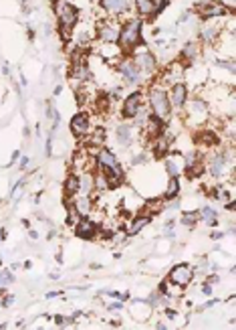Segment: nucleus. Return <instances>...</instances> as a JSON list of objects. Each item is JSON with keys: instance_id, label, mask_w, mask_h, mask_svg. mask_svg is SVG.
Returning <instances> with one entry per match:
<instances>
[{"instance_id": "nucleus-1", "label": "nucleus", "mask_w": 236, "mask_h": 330, "mask_svg": "<svg viewBox=\"0 0 236 330\" xmlns=\"http://www.w3.org/2000/svg\"><path fill=\"white\" fill-rule=\"evenodd\" d=\"M142 33H143V18L134 14L121 20L119 27V37H117V45L123 51V55H129L140 43H142Z\"/></svg>"}, {"instance_id": "nucleus-2", "label": "nucleus", "mask_w": 236, "mask_h": 330, "mask_svg": "<svg viewBox=\"0 0 236 330\" xmlns=\"http://www.w3.org/2000/svg\"><path fill=\"white\" fill-rule=\"evenodd\" d=\"M147 101H149V114L160 120V122H170L172 120V106L168 99V89L162 87L160 83H151V87L147 89Z\"/></svg>"}, {"instance_id": "nucleus-3", "label": "nucleus", "mask_w": 236, "mask_h": 330, "mask_svg": "<svg viewBox=\"0 0 236 330\" xmlns=\"http://www.w3.org/2000/svg\"><path fill=\"white\" fill-rule=\"evenodd\" d=\"M55 14H57L61 35L65 39H69L73 35V29L77 27V22L81 20V12L69 0H55Z\"/></svg>"}, {"instance_id": "nucleus-4", "label": "nucleus", "mask_w": 236, "mask_h": 330, "mask_svg": "<svg viewBox=\"0 0 236 330\" xmlns=\"http://www.w3.org/2000/svg\"><path fill=\"white\" fill-rule=\"evenodd\" d=\"M115 67H117V73H119L123 85H142L145 81V77H147V75L136 65V61L131 59L129 55L127 57L123 55Z\"/></svg>"}, {"instance_id": "nucleus-5", "label": "nucleus", "mask_w": 236, "mask_h": 330, "mask_svg": "<svg viewBox=\"0 0 236 330\" xmlns=\"http://www.w3.org/2000/svg\"><path fill=\"white\" fill-rule=\"evenodd\" d=\"M103 16L123 20V16H134V0H97Z\"/></svg>"}, {"instance_id": "nucleus-6", "label": "nucleus", "mask_w": 236, "mask_h": 330, "mask_svg": "<svg viewBox=\"0 0 236 330\" xmlns=\"http://www.w3.org/2000/svg\"><path fill=\"white\" fill-rule=\"evenodd\" d=\"M129 57L136 61V65L145 73V75H151L157 71V57L151 53V51L145 47V45H138L134 51L129 53Z\"/></svg>"}, {"instance_id": "nucleus-7", "label": "nucleus", "mask_w": 236, "mask_h": 330, "mask_svg": "<svg viewBox=\"0 0 236 330\" xmlns=\"http://www.w3.org/2000/svg\"><path fill=\"white\" fill-rule=\"evenodd\" d=\"M119 27H121V20L119 18H101L95 27V37L99 43H117L119 37Z\"/></svg>"}, {"instance_id": "nucleus-8", "label": "nucleus", "mask_w": 236, "mask_h": 330, "mask_svg": "<svg viewBox=\"0 0 236 330\" xmlns=\"http://www.w3.org/2000/svg\"><path fill=\"white\" fill-rule=\"evenodd\" d=\"M145 106V93L142 89L131 91L129 95L123 97V104H121V118L123 120H134Z\"/></svg>"}, {"instance_id": "nucleus-9", "label": "nucleus", "mask_w": 236, "mask_h": 330, "mask_svg": "<svg viewBox=\"0 0 236 330\" xmlns=\"http://www.w3.org/2000/svg\"><path fill=\"white\" fill-rule=\"evenodd\" d=\"M194 280V267L190 264H178L170 269L168 273V282L176 288H186Z\"/></svg>"}, {"instance_id": "nucleus-10", "label": "nucleus", "mask_w": 236, "mask_h": 330, "mask_svg": "<svg viewBox=\"0 0 236 330\" xmlns=\"http://www.w3.org/2000/svg\"><path fill=\"white\" fill-rule=\"evenodd\" d=\"M232 168V152H218L212 158L208 160V172L214 176V179H224L226 172Z\"/></svg>"}, {"instance_id": "nucleus-11", "label": "nucleus", "mask_w": 236, "mask_h": 330, "mask_svg": "<svg viewBox=\"0 0 236 330\" xmlns=\"http://www.w3.org/2000/svg\"><path fill=\"white\" fill-rule=\"evenodd\" d=\"M168 99H170V106L172 110H184V106H186V101L190 99V89L186 85V81H176L170 85L168 89Z\"/></svg>"}, {"instance_id": "nucleus-12", "label": "nucleus", "mask_w": 236, "mask_h": 330, "mask_svg": "<svg viewBox=\"0 0 236 330\" xmlns=\"http://www.w3.org/2000/svg\"><path fill=\"white\" fill-rule=\"evenodd\" d=\"M186 116H188V122L196 124V122H206L208 118V101L202 99V97H194V99H188L186 106Z\"/></svg>"}, {"instance_id": "nucleus-13", "label": "nucleus", "mask_w": 236, "mask_h": 330, "mask_svg": "<svg viewBox=\"0 0 236 330\" xmlns=\"http://www.w3.org/2000/svg\"><path fill=\"white\" fill-rule=\"evenodd\" d=\"M89 128H91V118L85 112L75 114L71 118V122H69V130H71V134L75 138H85L89 134Z\"/></svg>"}, {"instance_id": "nucleus-14", "label": "nucleus", "mask_w": 236, "mask_h": 330, "mask_svg": "<svg viewBox=\"0 0 236 330\" xmlns=\"http://www.w3.org/2000/svg\"><path fill=\"white\" fill-rule=\"evenodd\" d=\"M200 10V18L202 20H214V18H222L226 14V6L218 0H208V2H200L198 6Z\"/></svg>"}, {"instance_id": "nucleus-15", "label": "nucleus", "mask_w": 236, "mask_h": 330, "mask_svg": "<svg viewBox=\"0 0 236 330\" xmlns=\"http://www.w3.org/2000/svg\"><path fill=\"white\" fill-rule=\"evenodd\" d=\"M73 229H75V235L77 237H81V239H95L97 235V225L89 219V217H79L75 223H73Z\"/></svg>"}, {"instance_id": "nucleus-16", "label": "nucleus", "mask_w": 236, "mask_h": 330, "mask_svg": "<svg viewBox=\"0 0 236 330\" xmlns=\"http://www.w3.org/2000/svg\"><path fill=\"white\" fill-rule=\"evenodd\" d=\"M224 33V24H218V22H212V20H204V27L200 29V41L202 43H214L222 37Z\"/></svg>"}, {"instance_id": "nucleus-17", "label": "nucleus", "mask_w": 236, "mask_h": 330, "mask_svg": "<svg viewBox=\"0 0 236 330\" xmlns=\"http://www.w3.org/2000/svg\"><path fill=\"white\" fill-rule=\"evenodd\" d=\"M200 51H202V47H200L198 41H190V43H186V45L182 47V51H180V63H184V65H192V63L200 57Z\"/></svg>"}, {"instance_id": "nucleus-18", "label": "nucleus", "mask_w": 236, "mask_h": 330, "mask_svg": "<svg viewBox=\"0 0 236 330\" xmlns=\"http://www.w3.org/2000/svg\"><path fill=\"white\" fill-rule=\"evenodd\" d=\"M77 174H79V195L91 197L95 193V174H93V170L77 172Z\"/></svg>"}, {"instance_id": "nucleus-19", "label": "nucleus", "mask_w": 236, "mask_h": 330, "mask_svg": "<svg viewBox=\"0 0 236 330\" xmlns=\"http://www.w3.org/2000/svg\"><path fill=\"white\" fill-rule=\"evenodd\" d=\"M134 134H136L134 126L127 124V122H121L117 128H115V140H117V144L123 146V148H127L131 142H134Z\"/></svg>"}, {"instance_id": "nucleus-20", "label": "nucleus", "mask_w": 236, "mask_h": 330, "mask_svg": "<svg viewBox=\"0 0 236 330\" xmlns=\"http://www.w3.org/2000/svg\"><path fill=\"white\" fill-rule=\"evenodd\" d=\"M131 316H134L138 322H145L147 318H149V314H151V306L147 302H142V300H136L134 304H131Z\"/></svg>"}, {"instance_id": "nucleus-21", "label": "nucleus", "mask_w": 236, "mask_h": 330, "mask_svg": "<svg viewBox=\"0 0 236 330\" xmlns=\"http://www.w3.org/2000/svg\"><path fill=\"white\" fill-rule=\"evenodd\" d=\"M63 193L69 200H73L77 195H79V174L77 172H71L67 179H65V185H63Z\"/></svg>"}, {"instance_id": "nucleus-22", "label": "nucleus", "mask_w": 236, "mask_h": 330, "mask_svg": "<svg viewBox=\"0 0 236 330\" xmlns=\"http://www.w3.org/2000/svg\"><path fill=\"white\" fill-rule=\"evenodd\" d=\"M151 223V217L149 215H145V213H142V215H138L136 219H134V223L129 225V229H127V235L131 237V235H138L143 227H147Z\"/></svg>"}, {"instance_id": "nucleus-23", "label": "nucleus", "mask_w": 236, "mask_h": 330, "mask_svg": "<svg viewBox=\"0 0 236 330\" xmlns=\"http://www.w3.org/2000/svg\"><path fill=\"white\" fill-rule=\"evenodd\" d=\"M164 198H149V200H145V207H143V213L145 215H149L151 219H153V215H160L164 209H166V205H164Z\"/></svg>"}, {"instance_id": "nucleus-24", "label": "nucleus", "mask_w": 236, "mask_h": 330, "mask_svg": "<svg viewBox=\"0 0 236 330\" xmlns=\"http://www.w3.org/2000/svg\"><path fill=\"white\" fill-rule=\"evenodd\" d=\"M164 164H166V170H168L170 176H180V172L184 170V160H182L180 156H176V154H174V156H168Z\"/></svg>"}, {"instance_id": "nucleus-25", "label": "nucleus", "mask_w": 236, "mask_h": 330, "mask_svg": "<svg viewBox=\"0 0 236 330\" xmlns=\"http://www.w3.org/2000/svg\"><path fill=\"white\" fill-rule=\"evenodd\" d=\"M134 10L138 16H153V0H136Z\"/></svg>"}, {"instance_id": "nucleus-26", "label": "nucleus", "mask_w": 236, "mask_h": 330, "mask_svg": "<svg viewBox=\"0 0 236 330\" xmlns=\"http://www.w3.org/2000/svg\"><path fill=\"white\" fill-rule=\"evenodd\" d=\"M180 193V181H178V176H170L168 179V187H166V193H164V200H174Z\"/></svg>"}, {"instance_id": "nucleus-27", "label": "nucleus", "mask_w": 236, "mask_h": 330, "mask_svg": "<svg viewBox=\"0 0 236 330\" xmlns=\"http://www.w3.org/2000/svg\"><path fill=\"white\" fill-rule=\"evenodd\" d=\"M200 219L206 223V227H216L218 225V213L212 207H204L200 211Z\"/></svg>"}, {"instance_id": "nucleus-28", "label": "nucleus", "mask_w": 236, "mask_h": 330, "mask_svg": "<svg viewBox=\"0 0 236 330\" xmlns=\"http://www.w3.org/2000/svg\"><path fill=\"white\" fill-rule=\"evenodd\" d=\"M182 223L186 225V227H196V223H198V215H194V213H184L182 215Z\"/></svg>"}, {"instance_id": "nucleus-29", "label": "nucleus", "mask_w": 236, "mask_h": 330, "mask_svg": "<svg viewBox=\"0 0 236 330\" xmlns=\"http://www.w3.org/2000/svg\"><path fill=\"white\" fill-rule=\"evenodd\" d=\"M170 2L168 0H153V16H157V14H162V10L168 6Z\"/></svg>"}, {"instance_id": "nucleus-30", "label": "nucleus", "mask_w": 236, "mask_h": 330, "mask_svg": "<svg viewBox=\"0 0 236 330\" xmlns=\"http://www.w3.org/2000/svg\"><path fill=\"white\" fill-rule=\"evenodd\" d=\"M10 282H14V277H12V273H10V271H0V288H4V286H8Z\"/></svg>"}, {"instance_id": "nucleus-31", "label": "nucleus", "mask_w": 236, "mask_h": 330, "mask_svg": "<svg viewBox=\"0 0 236 330\" xmlns=\"http://www.w3.org/2000/svg\"><path fill=\"white\" fill-rule=\"evenodd\" d=\"M145 162H147V154H138V156H134V160H131L134 166H143Z\"/></svg>"}, {"instance_id": "nucleus-32", "label": "nucleus", "mask_w": 236, "mask_h": 330, "mask_svg": "<svg viewBox=\"0 0 236 330\" xmlns=\"http://www.w3.org/2000/svg\"><path fill=\"white\" fill-rule=\"evenodd\" d=\"M14 302V296L12 294H4V300H2V306H10V304Z\"/></svg>"}, {"instance_id": "nucleus-33", "label": "nucleus", "mask_w": 236, "mask_h": 330, "mask_svg": "<svg viewBox=\"0 0 236 330\" xmlns=\"http://www.w3.org/2000/svg\"><path fill=\"white\" fill-rule=\"evenodd\" d=\"M218 282H220L218 275H208V284H210V286H214V284H218Z\"/></svg>"}, {"instance_id": "nucleus-34", "label": "nucleus", "mask_w": 236, "mask_h": 330, "mask_svg": "<svg viewBox=\"0 0 236 330\" xmlns=\"http://www.w3.org/2000/svg\"><path fill=\"white\" fill-rule=\"evenodd\" d=\"M202 292H204V294H206V296H210V294H212V286H210V284H208V282H206V284H204V286H202Z\"/></svg>"}, {"instance_id": "nucleus-35", "label": "nucleus", "mask_w": 236, "mask_h": 330, "mask_svg": "<svg viewBox=\"0 0 236 330\" xmlns=\"http://www.w3.org/2000/svg\"><path fill=\"white\" fill-rule=\"evenodd\" d=\"M109 310H121V302H115V304H109Z\"/></svg>"}, {"instance_id": "nucleus-36", "label": "nucleus", "mask_w": 236, "mask_h": 330, "mask_svg": "<svg viewBox=\"0 0 236 330\" xmlns=\"http://www.w3.org/2000/svg\"><path fill=\"white\" fill-rule=\"evenodd\" d=\"M29 164H31V160H29V158H22V160H20V168H22V170H24L26 166H29Z\"/></svg>"}, {"instance_id": "nucleus-37", "label": "nucleus", "mask_w": 236, "mask_h": 330, "mask_svg": "<svg viewBox=\"0 0 236 330\" xmlns=\"http://www.w3.org/2000/svg\"><path fill=\"white\" fill-rule=\"evenodd\" d=\"M220 237H224L222 231H214V233H212V239H220Z\"/></svg>"}, {"instance_id": "nucleus-38", "label": "nucleus", "mask_w": 236, "mask_h": 330, "mask_svg": "<svg viewBox=\"0 0 236 330\" xmlns=\"http://www.w3.org/2000/svg\"><path fill=\"white\" fill-rule=\"evenodd\" d=\"M226 209H228V211H234V200H230V202H226Z\"/></svg>"}, {"instance_id": "nucleus-39", "label": "nucleus", "mask_w": 236, "mask_h": 330, "mask_svg": "<svg viewBox=\"0 0 236 330\" xmlns=\"http://www.w3.org/2000/svg\"><path fill=\"white\" fill-rule=\"evenodd\" d=\"M16 158H18V152H14V154H12V160H10V164H14V162H16Z\"/></svg>"}, {"instance_id": "nucleus-40", "label": "nucleus", "mask_w": 236, "mask_h": 330, "mask_svg": "<svg viewBox=\"0 0 236 330\" xmlns=\"http://www.w3.org/2000/svg\"><path fill=\"white\" fill-rule=\"evenodd\" d=\"M4 237H6V231H0V241H2Z\"/></svg>"}, {"instance_id": "nucleus-41", "label": "nucleus", "mask_w": 236, "mask_h": 330, "mask_svg": "<svg viewBox=\"0 0 236 330\" xmlns=\"http://www.w3.org/2000/svg\"><path fill=\"white\" fill-rule=\"evenodd\" d=\"M0 265H2V260H0Z\"/></svg>"}]
</instances>
